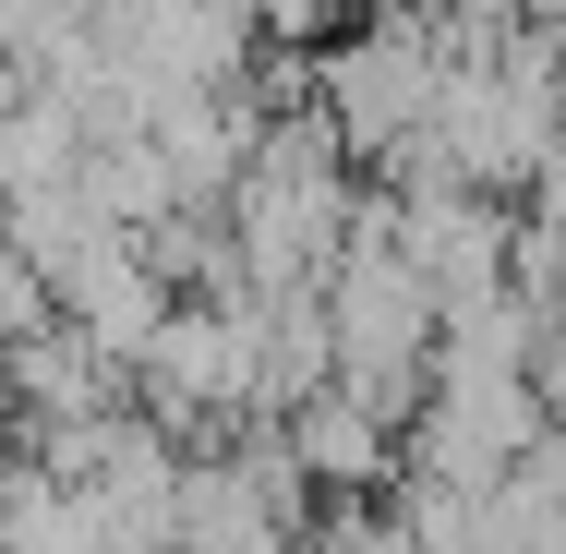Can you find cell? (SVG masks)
I'll use <instances>...</instances> for the list:
<instances>
[{"label":"cell","instance_id":"277c9868","mask_svg":"<svg viewBox=\"0 0 566 554\" xmlns=\"http://www.w3.org/2000/svg\"><path fill=\"white\" fill-rule=\"evenodd\" d=\"M314 554H434V543L398 519V494H326V519H314Z\"/></svg>","mask_w":566,"mask_h":554},{"label":"cell","instance_id":"6da1fadb","mask_svg":"<svg viewBox=\"0 0 566 554\" xmlns=\"http://www.w3.org/2000/svg\"><path fill=\"white\" fill-rule=\"evenodd\" d=\"M447 24L422 12V0H386V12H361L326 36V109L349 121V145L361 157H386L398 133H422V121L447 109Z\"/></svg>","mask_w":566,"mask_h":554},{"label":"cell","instance_id":"7a4b0ae2","mask_svg":"<svg viewBox=\"0 0 566 554\" xmlns=\"http://www.w3.org/2000/svg\"><path fill=\"white\" fill-rule=\"evenodd\" d=\"M290 519L265 506V482H253V458L241 446H193V482H181V554H253L277 543Z\"/></svg>","mask_w":566,"mask_h":554},{"label":"cell","instance_id":"3957f363","mask_svg":"<svg viewBox=\"0 0 566 554\" xmlns=\"http://www.w3.org/2000/svg\"><path fill=\"white\" fill-rule=\"evenodd\" d=\"M338 302L326 290H277V314H265V422H290L302 398H326L338 386Z\"/></svg>","mask_w":566,"mask_h":554}]
</instances>
